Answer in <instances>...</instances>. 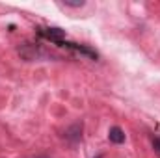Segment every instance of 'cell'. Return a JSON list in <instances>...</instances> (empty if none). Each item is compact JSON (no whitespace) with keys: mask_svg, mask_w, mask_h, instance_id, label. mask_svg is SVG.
Here are the masks:
<instances>
[{"mask_svg":"<svg viewBox=\"0 0 160 158\" xmlns=\"http://www.w3.org/2000/svg\"><path fill=\"white\" fill-rule=\"evenodd\" d=\"M153 145H155V149H157V151L160 153V136H158V138H155V140H153Z\"/></svg>","mask_w":160,"mask_h":158,"instance_id":"5b68a950","label":"cell"},{"mask_svg":"<svg viewBox=\"0 0 160 158\" xmlns=\"http://www.w3.org/2000/svg\"><path fill=\"white\" fill-rule=\"evenodd\" d=\"M71 47L73 48H77L78 52H82V54H86V56H89V58H97V54L93 52V50H89V48H86V47H80V45H75V43H71Z\"/></svg>","mask_w":160,"mask_h":158,"instance_id":"3957f363","label":"cell"},{"mask_svg":"<svg viewBox=\"0 0 160 158\" xmlns=\"http://www.w3.org/2000/svg\"><path fill=\"white\" fill-rule=\"evenodd\" d=\"M108 138L112 143H123L125 141V132L121 130L119 126H112L110 132H108Z\"/></svg>","mask_w":160,"mask_h":158,"instance_id":"6da1fadb","label":"cell"},{"mask_svg":"<svg viewBox=\"0 0 160 158\" xmlns=\"http://www.w3.org/2000/svg\"><path fill=\"white\" fill-rule=\"evenodd\" d=\"M63 4L69 6V7H82L84 6V0H63Z\"/></svg>","mask_w":160,"mask_h":158,"instance_id":"277c9868","label":"cell"},{"mask_svg":"<svg viewBox=\"0 0 160 158\" xmlns=\"http://www.w3.org/2000/svg\"><path fill=\"white\" fill-rule=\"evenodd\" d=\"M45 36L52 41H62L63 36H65V32L60 30V28H47V30H45Z\"/></svg>","mask_w":160,"mask_h":158,"instance_id":"7a4b0ae2","label":"cell"}]
</instances>
